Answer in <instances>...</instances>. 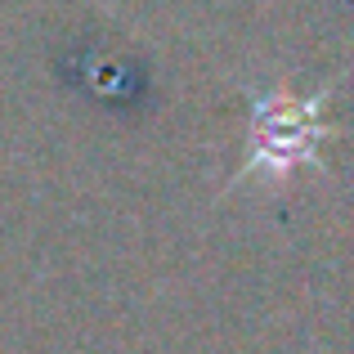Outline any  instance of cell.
I'll return each mask as SVG.
<instances>
[{
    "instance_id": "1",
    "label": "cell",
    "mask_w": 354,
    "mask_h": 354,
    "mask_svg": "<svg viewBox=\"0 0 354 354\" xmlns=\"http://www.w3.org/2000/svg\"><path fill=\"white\" fill-rule=\"evenodd\" d=\"M323 139L319 104H260V121L251 126V162L247 175H287L292 166L310 162L314 144Z\"/></svg>"
}]
</instances>
